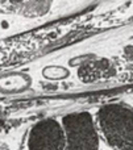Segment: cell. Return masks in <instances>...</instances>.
Instances as JSON below:
<instances>
[{
    "instance_id": "obj_1",
    "label": "cell",
    "mask_w": 133,
    "mask_h": 150,
    "mask_svg": "<svg viewBox=\"0 0 133 150\" xmlns=\"http://www.w3.org/2000/svg\"><path fill=\"white\" fill-rule=\"evenodd\" d=\"M98 124L111 146L133 150V108L125 104H107L98 112Z\"/></svg>"
},
{
    "instance_id": "obj_2",
    "label": "cell",
    "mask_w": 133,
    "mask_h": 150,
    "mask_svg": "<svg viewBox=\"0 0 133 150\" xmlns=\"http://www.w3.org/2000/svg\"><path fill=\"white\" fill-rule=\"evenodd\" d=\"M66 150H98L99 136L91 115L87 112L70 113L62 119Z\"/></svg>"
},
{
    "instance_id": "obj_3",
    "label": "cell",
    "mask_w": 133,
    "mask_h": 150,
    "mask_svg": "<svg viewBox=\"0 0 133 150\" xmlns=\"http://www.w3.org/2000/svg\"><path fill=\"white\" fill-rule=\"evenodd\" d=\"M28 150H66L62 124L53 119L41 120L29 132Z\"/></svg>"
},
{
    "instance_id": "obj_4",
    "label": "cell",
    "mask_w": 133,
    "mask_h": 150,
    "mask_svg": "<svg viewBox=\"0 0 133 150\" xmlns=\"http://www.w3.org/2000/svg\"><path fill=\"white\" fill-rule=\"evenodd\" d=\"M53 0H4L1 12L25 16H42L49 12Z\"/></svg>"
},
{
    "instance_id": "obj_5",
    "label": "cell",
    "mask_w": 133,
    "mask_h": 150,
    "mask_svg": "<svg viewBox=\"0 0 133 150\" xmlns=\"http://www.w3.org/2000/svg\"><path fill=\"white\" fill-rule=\"evenodd\" d=\"M26 80L25 75L21 74H9L5 76L0 78V91H12V87H21V84H18V82H24Z\"/></svg>"
},
{
    "instance_id": "obj_6",
    "label": "cell",
    "mask_w": 133,
    "mask_h": 150,
    "mask_svg": "<svg viewBox=\"0 0 133 150\" xmlns=\"http://www.w3.org/2000/svg\"><path fill=\"white\" fill-rule=\"evenodd\" d=\"M44 75L49 79H62V78L67 76L69 71L63 67H59V66H50V67H46L44 70Z\"/></svg>"
},
{
    "instance_id": "obj_7",
    "label": "cell",
    "mask_w": 133,
    "mask_h": 150,
    "mask_svg": "<svg viewBox=\"0 0 133 150\" xmlns=\"http://www.w3.org/2000/svg\"><path fill=\"white\" fill-rule=\"evenodd\" d=\"M0 26H1L3 29H8V26H9V24H8L7 21L4 20V21H1V23H0Z\"/></svg>"
}]
</instances>
